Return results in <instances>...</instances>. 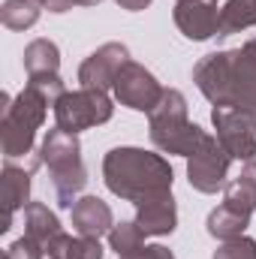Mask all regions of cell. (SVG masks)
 Wrapping results in <instances>:
<instances>
[{"mask_svg": "<svg viewBox=\"0 0 256 259\" xmlns=\"http://www.w3.org/2000/svg\"><path fill=\"white\" fill-rule=\"evenodd\" d=\"M193 81L208 103L256 115V36L235 52L205 55L193 69Z\"/></svg>", "mask_w": 256, "mask_h": 259, "instance_id": "cell-1", "label": "cell"}, {"mask_svg": "<svg viewBox=\"0 0 256 259\" xmlns=\"http://www.w3.org/2000/svg\"><path fill=\"white\" fill-rule=\"evenodd\" d=\"M103 178L115 196L139 205L151 196L169 193L175 175L169 160H163L160 154L142 148H112L103 160Z\"/></svg>", "mask_w": 256, "mask_h": 259, "instance_id": "cell-2", "label": "cell"}, {"mask_svg": "<svg viewBox=\"0 0 256 259\" xmlns=\"http://www.w3.org/2000/svg\"><path fill=\"white\" fill-rule=\"evenodd\" d=\"M0 139H3V154L6 160H24L33 154V139L36 130L42 127L46 112H49V100L36 91V88H24L15 100L9 94L0 97Z\"/></svg>", "mask_w": 256, "mask_h": 259, "instance_id": "cell-3", "label": "cell"}, {"mask_svg": "<svg viewBox=\"0 0 256 259\" xmlns=\"http://www.w3.org/2000/svg\"><path fill=\"white\" fill-rule=\"evenodd\" d=\"M39 157L42 163L49 166V175H52V187L58 193V202L64 208H72L78 193L84 190L88 184V169L81 163V145H78V136L75 133H66V130L55 127L46 133L42 139V148H39Z\"/></svg>", "mask_w": 256, "mask_h": 259, "instance_id": "cell-4", "label": "cell"}, {"mask_svg": "<svg viewBox=\"0 0 256 259\" xmlns=\"http://www.w3.org/2000/svg\"><path fill=\"white\" fill-rule=\"evenodd\" d=\"M148 118H151V142L163 154L190 157L205 139V130L187 121V100L175 88L163 91L160 103L154 106V112Z\"/></svg>", "mask_w": 256, "mask_h": 259, "instance_id": "cell-5", "label": "cell"}, {"mask_svg": "<svg viewBox=\"0 0 256 259\" xmlns=\"http://www.w3.org/2000/svg\"><path fill=\"white\" fill-rule=\"evenodd\" d=\"M112 97L106 91H97V88H78V91H66L64 97L55 103V121L58 127L66 133H81V130L100 127L106 121H112Z\"/></svg>", "mask_w": 256, "mask_h": 259, "instance_id": "cell-6", "label": "cell"}, {"mask_svg": "<svg viewBox=\"0 0 256 259\" xmlns=\"http://www.w3.org/2000/svg\"><path fill=\"white\" fill-rule=\"evenodd\" d=\"M229 163H232V154L220 145L217 136L205 133L202 145L187 157V181H190V187L199 190V193H217L220 187H226Z\"/></svg>", "mask_w": 256, "mask_h": 259, "instance_id": "cell-7", "label": "cell"}, {"mask_svg": "<svg viewBox=\"0 0 256 259\" xmlns=\"http://www.w3.org/2000/svg\"><path fill=\"white\" fill-rule=\"evenodd\" d=\"M211 121H214L220 145L232 154V160H244V163L256 160V121L250 112L214 106Z\"/></svg>", "mask_w": 256, "mask_h": 259, "instance_id": "cell-8", "label": "cell"}, {"mask_svg": "<svg viewBox=\"0 0 256 259\" xmlns=\"http://www.w3.org/2000/svg\"><path fill=\"white\" fill-rule=\"evenodd\" d=\"M112 91H115V100H118L121 106L151 115L166 88L157 81V75H154L151 69H145V66L136 64V61H127V64L121 66V72H118Z\"/></svg>", "mask_w": 256, "mask_h": 259, "instance_id": "cell-9", "label": "cell"}, {"mask_svg": "<svg viewBox=\"0 0 256 259\" xmlns=\"http://www.w3.org/2000/svg\"><path fill=\"white\" fill-rule=\"evenodd\" d=\"M127 61H130V49L124 42H106L94 55H88L84 64L78 66V84L109 91V88H115V78H118L121 66Z\"/></svg>", "mask_w": 256, "mask_h": 259, "instance_id": "cell-10", "label": "cell"}, {"mask_svg": "<svg viewBox=\"0 0 256 259\" xmlns=\"http://www.w3.org/2000/svg\"><path fill=\"white\" fill-rule=\"evenodd\" d=\"M39 163H42V157H36V154L24 157L21 166H18V160H6L3 175H0L3 178L0 181V193H3V226H0V232L9 229L12 214L18 208H27V202H30V172Z\"/></svg>", "mask_w": 256, "mask_h": 259, "instance_id": "cell-11", "label": "cell"}, {"mask_svg": "<svg viewBox=\"0 0 256 259\" xmlns=\"http://www.w3.org/2000/svg\"><path fill=\"white\" fill-rule=\"evenodd\" d=\"M175 24L193 42L211 39L217 36V27H220V6L217 0H178Z\"/></svg>", "mask_w": 256, "mask_h": 259, "instance_id": "cell-12", "label": "cell"}, {"mask_svg": "<svg viewBox=\"0 0 256 259\" xmlns=\"http://www.w3.org/2000/svg\"><path fill=\"white\" fill-rule=\"evenodd\" d=\"M136 223L145 235H172L178 226V205L172 199V190L139 202L136 205Z\"/></svg>", "mask_w": 256, "mask_h": 259, "instance_id": "cell-13", "label": "cell"}, {"mask_svg": "<svg viewBox=\"0 0 256 259\" xmlns=\"http://www.w3.org/2000/svg\"><path fill=\"white\" fill-rule=\"evenodd\" d=\"M69 211H72V229L84 238H103L115 226L112 208L100 196H81V199H75V205Z\"/></svg>", "mask_w": 256, "mask_h": 259, "instance_id": "cell-14", "label": "cell"}, {"mask_svg": "<svg viewBox=\"0 0 256 259\" xmlns=\"http://www.w3.org/2000/svg\"><path fill=\"white\" fill-rule=\"evenodd\" d=\"M61 232H64L61 229V220L55 217V211H49V205L27 202V208H24V235H30L42 247H49V241L58 238Z\"/></svg>", "mask_w": 256, "mask_h": 259, "instance_id": "cell-15", "label": "cell"}, {"mask_svg": "<svg viewBox=\"0 0 256 259\" xmlns=\"http://www.w3.org/2000/svg\"><path fill=\"white\" fill-rule=\"evenodd\" d=\"M46 253L52 259H103V247L100 238H84V235H66L61 232L58 238L49 241Z\"/></svg>", "mask_w": 256, "mask_h": 259, "instance_id": "cell-16", "label": "cell"}, {"mask_svg": "<svg viewBox=\"0 0 256 259\" xmlns=\"http://www.w3.org/2000/svg\"><path fill=\"white\" fill-rule=\"evenodd\" d=\"M247 27H256V0H226L220 6L217 36H232Z\"/></svg>", "mask_w": 256, "mask_h": 259, "instance_id": "cell-17", "label": "cell"}, {"mask_svg": "<svg viewBox=\"0 0 256 259\" xmlns=\"http://www.w3.org/2000/svg\"><path fill=\"white\" fill-rule=\"evenodd\" d=\"M24 69L30 75H55L61 69V52L52 39H33L24 49Z\"/></svg>", "mask_w": 256, "mask_h": 259, "instance_id": "cell-18", "label": "cell"}, {"mask_svg": "<svg viewBox=\"0 0 256 259\" xmlns=\"http://www.w3.org/2000/svg\"><path fill=\"white\" fill-rule=\"evenodd\" d=\"M247 223H250V214H241V211H235L229 205H217L208 214V235H214L220 241H229V238L244 235Z\"/></svg>", "mask_w": 256, "mask_h": 259, "instance_id": "cell-19", "label": "cell"}, {"mask_svg": "<svg viewBox=\"0 0 256 259\" xmlns=\"http://www.w3.org/2000/svg\"><path fill=\"white\" fill-rule=\"evenodd\" d=\"M223 205L241 211V214H253L256 211V178L250 172L241 169L238 178H232L226 187H223Z\"/></svg>", "mask_w": 256, "mask_h": 259, "instance_id": "cell-20", "label": "cell"}, {"mask_svg": "<svg viewBox=\"0 0 256 259\" xmlns=\"http://www.w3.org/2000/svg\"><path fill=\"white\" fill-rule=\"evenodd\" d=\"M109 244L118 253V259H130L142 253L145 247V232L139 229V223H115L109 232Z\"/></svg>", "mask_w": 256, "mask_h": 259, "instance_id": "cell-21", "label": "cell"}, {"mask_svg": "<svg viewBox=\"0 0 256 259\" xmlns=\"http://www.w3.org/2000/svg\"><path fill=\"white\" fill-rule=\"evenodd\" d=\"M0 21L9 30H27L39 21V3L36 0H6L0 9Z\"/></svg>", "mask_w": 256, "mask_h": 259, "instance_id": "cell-22", "label": "cell"}, {"mask_svg": "<svg viewBox=\"0 0 256 259\" xmlns=\"http://www.w3.org/2000/svg\"><path fill=\"white\" fill-rule=\"evenodd\" d=\"M214 259H256V241L247 235L229 238L214 250Z\"/></svg>", "mask_w": 256, "mask_h": 259, "instance_id": "cell-23", "label": "cell"}, {"mask_svg": "<svg viewBox=\"0 0 256 259\" xmlns=\"http://www.w3.org/2000/svg\"><path fill=\"white\" fill-rule=\"evenodd\" d=\"M42 256H46V247L39 241H33L30 235H24V238L9 244V250H6L3 259H42Z\"/></svg>", "mask_w": 256, "mask_h": 259, "instance_id": "cell-24", "label": "cell"}, {"mask_svg": "<svg viewBox=\"0 0 256 259\" xmlns=\"http://www.w3.org/2000/svg\"><path fill=\"white\" fill-rule=\"evenodd\" d=\"M130 259H175V253L163 244H148V247H142V253H136Z\"/></svg>", "mask_w": 256, "mask_h": 259, "instance_id": "cell-25", "label": "cell"}, {"mask_svg": "<svg viewBox=\"0 0 256 259\" xmlns=\"http://www.w3.org/2000/svg\"><path fill=\"white\" fill-rule=\"evenodd\" d=\"M39 9H49V12H66L75 6V0H36Z\"/></svg>", "mask_w": 256, "mask_h": 259, "instance_id": "cell-26", "label": "cell"}, {"mask_svg": "<svg viewBox=\"0 0 256 259\" xmlns=\"http://www.w3.org/2000/svg\"><path fill=\"white\" fill-rule=\"evenodd\" d=\"M121 9H127V12H142V9H148L151 6V0H115Z\"/></svg>", "mask_w": 256, "mask_h": 259, "instance_id": "cell-27", "label": "cell"}, {"mask_svg": "<svg viewBox=\"0 0 256 259\" xmlns=\"http://www.w3.org/2000/svg\"><path fill=\"white\" fill-rule=\"evenodd\" d=\"M97 3H103V0H75V6H97Z\"/></svg>", "mask_w": 256, "mask_h": 259, "instance_id": "cell-28", "label": "cell"}]
</instances>
